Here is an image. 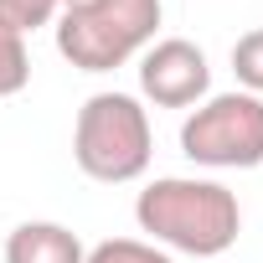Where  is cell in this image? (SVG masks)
Wrapping results in <instances>:
<instances>
[{
	"instance_id": "6da1fadb",
	"label": "cell",
	"mask_w": 263,
	"mask_h": 263,
	"mask_svg": "<svg viewBox=\"0 0 263 263\" xmlns=\"http://www.w3.org/2000/svg\"><path fill=\"white\" fill-rule=\"evenodd\" d=\"M135 222L140 232H150L155 242L191 253V258H217L237 242L242 232V206L222 181L206 176H160L140 191L135 201Z\"/></svg>"
},
{
	"instance_id": "7a4b0ae2",
	"label": "cell",
	"mask_w": 263,
	"mask_h": 263,
	"mask_svg": "<svg viewBox=\"0 0 263 263\" xmlns=\"http://www.w3.org/2000/svg\"><path fill=\"white\" fill-rule=\"evenodd\" d=\"M155 155V129L150 114L135 93H93L78 108L72 124V160L88 181L103 186H124V181H140L150 171Z\"/></svg>"
},
{
	"instance_id": "3957f363",
	"label": "cell",
	"mask_w": 263,
	"mask_h": 263,
	"mask_svg": "<svg viewBox=\"0 0 263 263\" xmlns=\"http://www.w3.org/2000/svg\"><path fill=\"white\" fill-rule=\"evenodd\" d=\"M160 0H83L57 16V52L78 72H114L160 31Z\"/></svg>"
},
{
	"instance_id": "277c9868",
	"label": "cell",
	"mask_w": 263,
	"mask_h": 263,
	"mask_svg": "<svg viewBox=\"0 0 263 263\" xmlns=\"http://www.w3.org/2000/svg\"><path fill=\"white\" fill-rule=\"evenodd\" d=\"M181 155L206 171L263 165V98L242 88L201 98L181 124Z\"/></svg>"
},
{
	"instance_id": "5b68a950",
	"label": "cell",
	"mask_w": 263,
	"mask_h": 263,
	"mask_svg": "<svg viewBox=\"0 0 263 263\" xmlns=\"http://www.w3.org/2000/svg\"><path fill=\"white\" fill-rule=\"evenodd\" d=\"M140 93L155 103V108H191L212 93V67H206V52L186 36H165V42H150L145 57H140Z\"/></svg>"
},
{
	"instance_id": "8992f818",
	"label": "cell",
	"mask_w": 263,
	"mask_h": 263,
	"mask_svg": "<svg viewBox=\"0 0 263 263\" xmlns=\"http://www.w3.org/2000/svg\"><path fill=\"white\" fill-rule=\"evenodd\" d=\"M83 237L62 222H21L6 237V263H83Z\"/></svg>"
},
{
	"instance_id": "52a82bcc",
	"label": "cell",
	"mask_w": 263,
	"mask_h": 263,
	"mask_svg": "<svg viewBox=\"0 0 263 263\" xmlns=\"http://www.w3.org/2000/svg\"><path fill=\"white\" fill-rule=\"evenodd\" d=\"M26 83H31V52H26V36H21L16 26L0 21V98H16Z\"/></svg>"
},
{
	"instance_id": "ba28073f",
	"label": "cell",
	"mask_w": 263,
	"mask_h": 263,
	"mask_svg": "<svg viewBox=\"0 0 263 263\" xmlns=\"http://www.w3.org/2000/svg\"><path fill=\"white\" fill-rule=\"evenodd\" d=\"M83 263H171V253H160L155 242H140V237H103L83 253Z\"/></svg>"
},
{
	"instance_id": "9c48e42d",
	"label": "cell",
	"mask_w": 263,
	"mask_h": 263,
	"mask_svg": "<svg viewBox=\"0 0 263 263\" xmlns=\"http://www.w3.org/2000/svg\"><path fill=\"white\" fill-rule=\"evenodd\" d=\"M232 72H237L242 93L263 98V26H253V31H242L232 42Z\"/></svg>"
},
{
	"instance_id": "30bf717a",
	"label": "cell",
	"mask_w": 263,
	"mask_h": 263,
	"mask_svg": "<svg viewBox=\"0 0 263 263\" xmlns=\"http://www.w3.org/2000/svg\"><path fill=\"white\" fill-rule=\"evenodd\" d=\"M57 16H62V0H0V21L16 26L21 36H26V31L52 26Z\"/></svg>"
},
{
	"instance_id": "8fae6325",
	"label": "cell",
	"mask_w": 263,
	"mask_h": 263,
	"mask_svg": "<svg viewBox=\"0 0 263 263\" xmlns=\"http://www.w3.org/2000/svg\"><path fill=\"white\" fill-rule=\"evenodd\" d=\"M67 6H83V0H62V11H67Z\"/></svg>"
}]
</instances>
